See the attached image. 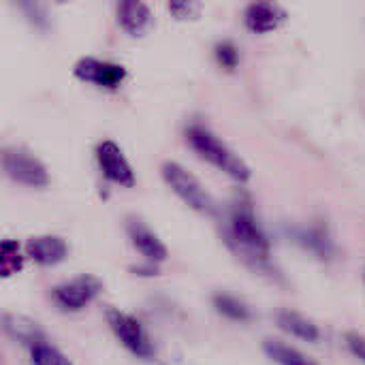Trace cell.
Here are the masks:
<instances>
[{
    "mask_svg": "<svg viewBox=\"0 0 365 365\" xmlns=\"http://www.w3.org/2000/svg\"><path fill=\"white\" fill-rule=\"evenodd\" d=\"M118 21L128 34L141 36L152 26V13L143 0H120L118 2Z\"/></svg>",
    "mask_w": 365,
    "mask_h": 365,
    "instance_id": "14",
    "label": "cell"
},
{
    "mask_svg": "<svg viewBox=\"0 0 365 365\" xmlns=\"http://www.w3.org/2000/svg\"><path fill=\"white\" fill-rule=\"evenodd\" d=\"M103 289H105V284L98 276L79 274V276L53 287L51 299L64 312H79V310L88 308L103 293Z\"/></svg>",
    "mask_w": 365,
    "mask_h": 365,
    "instance_id": "5",
    "label": "cell"
},
{
    "mask_svg": "<svg viewBox=\"0 0 365 365\" xmlns=\"http://www.w3.org/2000/svg\"><path fill=\"white\" fill-rule=\"evenodd\" d=\"M186 137H188L190 148L203 160H207L210 165H214L216 169H220L235 182H248V178H250L248 165L233 150H229L214 133H210L203 126H190Z\"/></svg>",
    "mask_w": 365,
    "mask_h": 365,
    "instance_id": "2",
    "label": "cell"
},
{
    "mask_svg": "<svg viewBox=\"0 0 365 365\" xmlns=\"http://www.w3.org/2000/svg\"><path fill=\"white\" fill-rule=\"evenodd\" d=\"M274 321H276L278 329H282L284 334H289L291 338H297L302 342L317 344L323 338L321 327L312 319H308L306 314H302L293 308H278L274 312Z\"/></svg>",
    "mask_w": 365,
    "mask_h": 365,
    "instance_id": "12",
    "label": "cell"
},
{
    "mask_svg": "<svg viewBox=\"0 0 365 365\" xmlns=\"http://www.w3.org/2000/svg\"><path fill=\"white\" fill-rule=\"evenodd\" d=\"M222 242L227 244L229 252L252 274L284 284L287 278L278 269V265L272 259V242L267 233L257 222L255 210L248 201H237L222 225Z\"/></svg>",
    "mask_w": 365,
    "mask_h": 365,
    "instance_id": "1",
    "label": "cell"
},
{
    "mask_svg": "<svg viewBox=\"0 0 365 365\" xmlns=\"http://www.w3.org/2000/svg\"><path fill=\"white\" fill-rule=\"evenodd\" d=\"M58 2H64V0H58Z\"/></svg>",
    "mask_w": 365,
    "mask_h": 365,
    "instance_id": "24",
    "label": "cell"
},
{
    "mask_svg": "<svg viewBox=\"0 0 365 365\" xmlns=\"http://www.w3.org/2000/svg\"><path fill=\"white\" fill-rule=\"evenodd\" d=\"M216 53H218V60L222 62V66L235 68V64H237V51H235V47H233L231 43L218 45V47H216Z\"/></svg>",
    "mask_w": 365,
    "mask_h": 365,
    "instance_id": "22",
    "label": "cell"
},
{
    "mask_svg": "<svg viewBox=\"0 0 365 365\" xmlns=\"http://www.w3.org/2000/svg\"><path fill=\"white\" fill-rule=\"evenodd\" d=\"M28 353H30V364L32 365H75L62 351H58L47 340L36 342L34 346L28 349Z\"/></svg>",
    "mask_w": 365,
    "mask_h": 365,
    "instance_id": "19",
    "label": "cell"
},
{
    "mask_svg": "<svg viewBox=\"0 0 365 365\" xmlns=\"http://www.w3.org/2000/svg\"><path fill=\"white\" fill-rule=\"evenodd\" d=\"M2 327H4V331H6V336L11 340L24 344L28 349L34 346L36 342L47 340L45 334H43V329L38 327V323L32 321V319H28V317H24V314H9V312H4Z\"/></svg>",
    "mask_w": 365,
    "mask_h": 365,
    "instance_id": "15",
    "label": "cell"
},
{
    "mask_svg": "<svg viewBox=\"0 0 365 365\" xmlns=\"http://www.w3.org/2000/svg\"><path fill=\"white\" fill-rule=\"evenodd\" d=\"M68 244L66 240L58 235H36L30 237L24 246V252L30 261H34L41 267H56L68 257Z\"/></svg>",
    "mask_w": 365,
    "mask_h": 365,
    "instance_id": "10",
    "label": "cell"
},
{
    "mask_svg": "<svg viewBox=\"0 0 365 365\" xmlns=\"http://www.w3.org/2000/svg\"><path fill=\"white\" fill-rule=\"evenodd\" d=\"M2 167L6 175L17 184L30 186V188H43L49 184L45 165L24 150H6L2 154Z\"/></svg>",
    "mask_w": 365,
    "mask_h": 365,
    "instance_id": "7",
    "label": "cell"
},
{
    "mask_svg": "<svg viewBox=\"0 0 365 365\" xmlns=\"http://www.w3.org/2000/svg\"><path fill=\"white\" fill-rule=\"evenodd\" d=\"M126 233L133 244V248L152 263H163L169 259V250L165 242L141 220V218H128L126 220Z\"/></svg>",
    "mask_w": 365,
    "mask_h": 365,
    "instance_id": "9",
    "label": "cell"
},
{
    "mask_svg": "<svg viewBox=\"0 0 365 365\" xmlns=\"http://www.w3.org/2000/svg\"><path fill=\"white\" fill-rule=\"evenodd\" d=\"M105 321H107L111 334L115 336V340L133 357L143 359V361H152L156 357L152 338H150L148 329L143 327V323L135 314L124 312V310L113 308V306H107L105 308Z\"/></svg>",
    "mask_w": 365,
    "mask_h": 365,
    "instance_id": "3",
    "label": "cell"
},
{
    "mask_svg": "<svg viewBox=\"0 0 365 365\" xmlns=\"http://www.w3.org/2000/svg\"><path fill=\"white\" fill-rule=\"evenodd\" d=\"M75 77L88 83H96L101 88H118L126 77V68L122 64L103 62L96 58H83L75 64Z\"/></svg>",
    "mask_w": 365,
    "mask_h": 365,
    "instance_id": "11",
    "label": "cell"
},
{
    "mask_svg": "<svg viewBox=\"0 0 365 365\" xmlns=\"http://www.w3.org/2000/svg\"><path fill=\"white\" fill-rule=\"evenodd\" d=\"M284 21V11L269 0H257L246 11V26L257 34H265L276 30Z\"/></svg>",
    "mask_w": 365,
    "mask_h": 365,
    "instance_id": "13",
    "label": "cell"
},
{
    "mask_svg": "<svg viewBox=\"0 0 365 365\" xmlns=\"http://www.w3.org/2000/svg\"><path fill=\"white\" fill-rule=\"evenodd\" d=\"M344 342H346V346H349V351H351V355L353 357H357L359 361H364L365 364V338L361 334H355V331H349L346 336H344Z\"/></svg>",
    "mask_w": 365,
    "mask_h": 365,
    "instance_id": "21",
    "label": "cell"
},
{
    "mask_svg": "<svg viewBox=\"0 0 365 365\" xmlns=\"http://www.w3.org/2000/svg\"><path fill=\"white\" fill-rule=\"evenodd\" d=\"M169 11L175 19H195L201 13L199 0H169Z\"/></svg>",
    "mask_w": 365,
    "mask_h": 365,
    "instance_id": "20",
    "label": "cell"
},
{
    "mask_svg": "<svg viewBox=\"0 0 365 365\" xmlns=\"http://www.w3.org/2000/svg\"><path fill=\"white\" fill-rule=\"evenodd\" d=\"M263 353L267 359H272L278 365H321L310 355L302 353L299 349H295L282 340H274V338H267L263 342Z\"/></svg>",
    "mask_w": 365,
    "mask_h": 365,
    "instance_id": "17",
    "label": "cell"
},
{
    "mask_svg": "<svg viewBox=\"0 0 365 365\" xmlns=\"http://www.w3.org/2000/svg\"><path fill=\"white\" fill-rule=\"evenodd\" d=\"M163 178L169 184V188L195 212L199 214H207L214 216L218 212V205L214 201V197L201 186V182L188 173L182 165L178 163H165L163 165Z\"/></svg>",
    "mask_w": 365,
    "mask_h": 365,
    "instance_id": "4",
    "label": "cell"
},
{
    "mask_svg": "<svg viewBox=\"0 0 365 365\" xmlns=\"http://www.w3.org/2000/svg\"><path fill=\"white\" fill-rule=\"evenodd\" d=\"M24 269V255L17 240H2L0 244V278H11Z\"/></svg>",
    "mask_w": 365,
    "mask_h": 365,
    "instance_id": "18",
    "label": "cell"
},
{
    "mask_svg": "<svg viewBox=\"0 0 365 365\" xmlns=\"http://www.w3.org/2000/svg\"><path fill=\"white\" fill-rule=\"evenodd\" d=\"M128 272L133 276H139V278H156V276H160V265L148 261V263H141V265H130Z\"/></svg>",
    "mask_w": 365,
    "mask_h": 365,
    "instance_id": "23",
    "label": "cell"
},
{
    "mask_svg": "<svg viewBox=\"0 0 365 365\" xmlns=\"http://www.w3.org/2000/svg\"><path fill=\"white\" fill-rule=\"evenodd\" d=\"M212 306L227 321H233V323H252L255 321L252 308L242 297H237L233 293H227V291L214 293L212 295Z\"/></svg>",
    "mask_w": 365,
    "mask_h": 365,
    "instance_id": "16",
    "label": "cell"
},
{
    "mask_svg": "<svg viewBox=\"0 0 365 365\" xmlns=\"http://www.w3.org/2000/svg\"><path fill=\"white\" fill-rule=\"evenodd\" d=\"M96 160H98V167L103 171V175L118 184V186H124V188H133L135 186V173H133V167L128 165L126 156L122 154V150L113 143V141H103L98 148H96Z\"/></svg>",
    "mask_w": 365,
    "mask_h": 365,
    "instance_id": "8",
    "label": "cell"
},
{
    "mask_svg": "<svg viewBox=\"0 0 365 365\" xmlns=\"http://www.w3.org/2000/svg\"><path fill=\"white\" fill-rule=\"evenodd\" d=\"M284 235L293 244H297L302 250L314 255L323 263H331L338 257V246L331 237L329 227L323 220H314L306 225H291L284 231Z\"/></svg>",
    "mask_w": 365,
    "mask_h": 365,
    "instance_id": "6",
    "label": "cell"
}]
</instances>
